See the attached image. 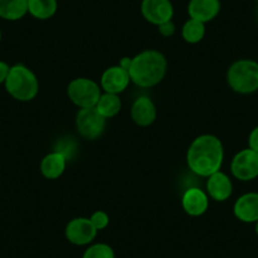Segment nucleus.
Segmentation results:
<instances>
[{
    "label": "nucleus",
    "instance_id": "obj_1",
    "mask_svg": "<svg viewBox=\"0 0 258 258\" xmlns=\"http://www.w3.org/2000/svg\"><path fill=\"white\" fill-rule=\"evenodd\" d=\"M224 160V150L219 138L212 135H203L194 140L186 155L187 166L194 173L209 177L218 172Z\"/></svg>",
    "mask_w": 258,
    "mask_h": 258
},
{
    "label": "nucleus",
    "instance_id": "obj_2",
    "mask_svg": "<svg viewBox=\"0 0 258 258\" xmlns=\"http://www.w3.org/2000/svg\"><path fill=\"white\" fill-rule=\"evenodd\" d=\"M167 71V61L163 53L147 49L132 58L128 73L131 81L140 88H153L163 80Z\"/></svg>",
    "mask_w": 258,
    "mask_h": 258
},
{
    "label": "nucleus",
    "instance_id": "obj_3",
    "mask_svg": "<svg viewBox=\"0 0 258 258\" xmlns=\"http://www.w3.org/2000/svg\"><path fill=\"white\" fill-rule=\"evenodd\" d=\"M4 85L9 95L18 101L33 100L39 90L37 76L31 69L22 63L11 66V71Z\"/></svg>",
    "mask_w": 258,
    "mask_h": 258
},
{
    "label": "nucleus",
    "instance_id": "obj_4",
    "mask_svg": "<svg viewBox=\"0 0 258 258\" xmlns=\"http://www.w3.org/2000/svg\"><path fill=\"white\" fill-rule=\"evenodd\" d=\"M228 85L238 94L255 93L258 90V62L253 59H239L228 69Z\"/></svg>",
    "mask_w": 258,
    "mask_h": 258
},
{
    "label": "nucleus",
    "instance_id": "obj_5",
    "mask_svg": "<svg viewBox=\"0 0 258 258\" xmlns=\"http://www.w3.org/2000/svg\"><path fill=\"white\" fill-rule=\"evenodd\" d=\"M68 95L79 108H94L100 98L101 90L100 86L91 79L79 78L69 84Z\"/></svg>",
    "mask_w": 258,
    "mask_h": 258
},
{
    "label": "nucleus",
    "instance_id": "obj_6",
    "mask_svg": "<svg viewBox=\"0 0 258 258\" xmlns=\"http://www.w3.org/2000/svg\"><path fill=\"white\" fill-rule=\"evenodd\" d=\"M106 119L96 110V108L80 109L76 115V129L81 137L94 141L105 131Z\"/></svg>",
    "mask_w": 258,
    "mask_h": 258
},
{
    "label": "nucleus",
    "instance_id": "obj_7",
    "mask_svg": "<svg viewBox=\"0 0 258 258\" xmlns=\"http://www.w3.org/2000/svg\"><path fill=\"white\" fill-rule=\"evenodd\" d=\"M230 171L240 181H252L258 177V152L247 148L233 157Z\"/></svg>",
    "mask_w": 258,
    "mask_h": 258
},
{
    "label": "nucleus",
    "instance_id": "obj_8",
    "mask_svg": "<svg viewBox=\"0 0 258 258\" xmlns=\"http://www.w3.org/2000/svg\"><path fill=\"white\" fill-rule=\"evenodd\" d=\"M98 230L89 218H75L64 229V235L70 243L75 245H88L95 239Z\"/></svg>",
    "mask_w": 258,
    "mask_h": 258
},
{
    "label": "nucleus",
    "instance_id": "obj_9",
    "mask_svg": "<svg viewBox=\"0 0 258 258\" xmlns=\"http://www.w3.org/2000/svg\"><path fill=\"white\" fill-rule=\"evenodd\" d=\"M141 12L146 21L157 27L171 21L173 17V7L170 0H142Z\"/></svg>",
    "mask_w": 258,
    "mask_h": 258
},
{
    "label": "nucleus",
    "instance_id": "obj_10",
    "mask_svg": "<svg viewBox=\"0 0 258 258\" xmlns=\"http://www.w3.org/2000/svg\"><path fill=\"white\" fill-rule=\"evenodd\" d=\"M129 81H131L129 73L118 64V66H111L104 71L100 84L105 93L118 95L128 88Z\"/></svg>",
    "mask_w": 258,
    "mask_h": 258
},
{
    "label": "nucleus",
    "instance_id": "obj_11",
    "mask_svg": "<svg viewBox=\"0 0 258 258\" xmlns=\"http://www.w3.org/2000/svg\"><path fill=\"white\" fill-rule=\"evenodd\" d=\"M182 208L186 214L191 217H200L209 207V199L207 194L199 187H190L182 195Z\"/></svg>",
    "mask_w": 258,
    "mask_h": 258
},
{
    "label": "nucleus",
    "instance_id": "obj_12",
    "mask_svg": "<svg viewBox=\"0 0 258 258\" xmlns=\"http://www.w3.org/2000/svg\"><path fill=\"white\" fill-rule=\"evenodd\" d=\"M235 218L243 223L258 220V192H247L238 198L233 208Z\"/></svg>",
    "mask_w": 258,
    "mask_h": 258
},
{
    "label": "nucleus",
    "instance_id": "obj_13",
    "mask_svg": "<svg viewBox=\"0 0 258 258\" xmlns=\"http://www.w3.org/2000/svg\"><path fill=\"white\" fill-rule=\"evenodd\" d=\"M220 12V0H190L187 13L191 19L207 23L213 21Z\"/></svg>",
    "mask_w": 258,
    "mask_h": 258
},
{
    "label": "nucleus",
    "instance_id": "obj_14",
    "mask_svg": "<svg viewBox=\"0 0 258 258\" xmlns=\"http://www.w3.org/2000/svg\"><path fill=\"white\" fill-rule=\"evenodd\" d=\"M207 190L213 200H215V202H225L232 195L233 183L225 173L218 171V172L213 173L208 177Z\"/></svg>",
    "mask_w": 258,
    "mask_h": 258
},
{
    "label": "nucleus",
    "instance_id": "obj_15",
    "mask_svg": "<svg viewBox=\"0 0 258 258\" xmlns=\"http://www.w3.org/2000/svg\"><path fill=\"white\" fill-rule=\"evenodd\" d=\"M133 121L140 126H148L156 120L157 111L153 101L147 96H140L133 103L132 110H131Z\"/></svg>",
    "mask_w": 258,
    "mask_h": 258
},
{
    "label": "nucleus",
    "instance_id": "obj_16",
    "mask_svg": "<svg viewBox=\"0 0 258 258\" xmlns=\"http://www.w3.org/2000/svg\"><path fill=\"white\" fill-rule=\"evenodd\" d=\"M66 163L68 160L62 153L53 152L48 153L43 157L41 162V172L48 180H54V178H58L62 173L66 170Z\"/></svg>",
    "mask_w": 258,
    "mask_h": 258
},
{
    "label": "nucleus",
    "instance_id": "obj_17",
    "mask_svg": "<svg viewBox=\"0 0 258 258\" xmlns=\"http://www.w3.org/2000/svg\"><path fill=\"white\" fill-rule=\"evenodd\" d=\"M28 13V0H0V18L19 21Z\"/></svg>",
    "mask_w": 258,
    "mask_h": 258
},
{
    "label": "nucleus",
    "instance_id": "obj_18",
    "mask_svg": "<svg viewBox=\"0 0 258 258\" xmlns=\"http://www.w3.org/2000/svg\"><path fill=\"white\" fill-rule=\"evenodd\" d=\"M96 110L101 114L105 119L113 118L120 111L121 101L116 94L104 93L99 98L98 103L95 105Z\"/></svg>",
    "mask_w": 258,
    "mask_h": 258
},
{
    "label": "nucleus",
    "instance_id": "obj_19",
    "mask_svg": "<svg viewBox=\"0 0 258 258\" xmlns=\"http://www.w3.org/2000/svg\"><path fill=\"white\" fill-rule=\"evenodd\" d=\"M57 12V0H28V13L37 19H48Z\"/></svg>",
    "mask_w": 258,
    "mask_h": 258
},
{
    "label": "nucleus",
    "instance_id": "obj_20",
    "mask_svg": "<svg viewBox=\"0 0 258 258\" xmlns=\"http://www.w3.org/2000/svg\"><path fill=\"white\" fill-rule=\"evenodd\" d=\"M205 36V23L197 21V19H188L182 27V38L187 43H199Z\"/></svg>",
    "mask_w": 258,
    "mask_h": 258
},
{
    "label": "nucleus",
    "instance_id": "obj_21",
    "mask_svg": "<svg viewBox=\"0 0 258 258\" xmlns=\"http://www.w3.org/2000/svg\"><path fill=\"white\" fill-rule=\"evenodd\" d=\"M83 258H115V253L109 244L95 243L84 252Z\"/></svg>",
    "mask_w": 258,
    "mask_h": 258
},
{
    "label": "nucleus",
    "instance_id": "obj_22",
    "mask_svg": "<svg viewBox=\"0 0 258 258\" xmlns=\"http://www.w3.org/2000/svg\"><path fill=\"white\" fill-rule=\"evenodd\" d=\"M76 150H78V146H76L75 141H73V138H63V140H59L58 142H57L56 148H54L56 152L62 153L68 161L71 160V158L75 156Z\"/></svg>",
    "mask_w": 258,
    "mask_h": 258
},
{
    "label": "nucleus",
    "instance_id": "obj_23",
    "mask_svg": "<svg viewBox=\"0 0 258 258\" xmlns=\"http://www.w3.org/2000/svg\"><path fill=\"white\" fill-rule=\"evenodd\" d=\"M90 222L93 223L96 230H103L109 225V215L105 212L98 210L90 217Z\"/></svg>",
    "mask_w": 258,
    "mask_h": 258
},
{
    "label": "nucleus",
    "instance_id": "obj_24",
    "mask_svg": "<svg viewBox=\"0 0 258 258\" xmlns=\"http://www.w3.org/2000/svg\"><path fill=\"white\" fill-rule=\"evenodd\" d=\"M175 31H176V27L172 21H168L166 22V23H162L158 26V32H160L161 36L163 37L173 36V34H175Z\"/></svg>",
    "mask_w": 258,
    "mask_h": 258
},
{
    "label": "nucleus",
    "instance_id": "obj_25",
    "mask_svg": "<svg viewBox=\"0 0 258 258\" xmlns=\"http://www.w3.org/2000/svg\"><path fill=\"white\" fill-rule=\"evenodd\" d=\"M248 145H249L250 150L258 152V125L250 132L249 138H248Z\"/></svg>",
    "mask_w": 258,
    "mask_h": 258
},
{
    "label": "nucleus",
    "instance_id": "obj_26",
    "mask_svg": "<svg viewBox=\"0 0 258 258\" xmlns=\"http://www.w3.org/2000/svg\"><path fill=\"white\" fill-rule=\"evenodd\" d=\"M9 71H11V66L7 62L0 61V85L6 83Z\"/></svg>",
    "mask_w": 258,
    "mask_h": 258
},
{
    "label": "nucleus",
    "instance_id": "obj_27",
    "mask_svg": "<svg viewBox=\"0 0 258 258\" xmlns=\"http://www.w3.org/2000/svg\"><path fill=\"white\" fill-rule=\"evenodd\" d=\"M131 63H132V58H129V57H123V58L120 59V62H119V66L123 68L124 70L128 71L129 68H131Z\"/></svg>",
    "mask_w": 258,
    "mask_h": 258
},
{
    "label": "nucleus",
    "instance_id": "obj_28",
    "mask_svg": "<svg viewBox=\"0 0 258 258\" xmlns=\"http://www.w3.org/2000/svg\"><path fill=\"white\" fill-rule=\"evenodd\" d=\"M255 234H257V237H258V220L255 222Z\"/></svg>",
    "mask_w": 258,
    "mask_h": 258
},
{
    "label": "nucleus",
    "instance_id": "obj_29",
    "mask_svg": "<svg viewBox=\"0 0 258 258\" xmlns=\"http://www.w3.org/2000/svg\"><path fill=\"white\" fill-rule=\"evenodd\" d=\"M0 42H2V31H0Z\"/></svg>",
    "mask_w": 258,
    "mask_h": 258
},
{
    "label": "nucleus",
    "instance_id": "obj_30",
    "mask_svg": "<svg viewBox=\"0 0 258 258\" xmlns=\"http://www.w3.org/2000/svg\"><path fill=\"white\" fill-rule=\"evenodd\" d=\"M257 2H258V0H257Z\"/></svg>",
    "mask_w": 258,
    "mask_h": 258
}]
</instances>
